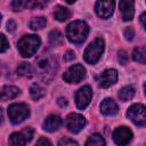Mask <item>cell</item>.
<instances>
[{
	"mask_svg": "<svg viewBox=\"0 0 146 146\" xmlns=\"http://www.w3.org/2000/svg\"><path fill=\"white\" fill-rule=\"evenodd\" d=\"M58 146H79L76 141H74L73 139H70V138H63L59 140L58 143Z\"/></svg>",
	"mask_w": 146,
	"mask_h": 146,
	"instance_id": "cell-27",
	"label": "cell"
},
{
	"mask_svg": "<svg viewBox=\"0 0 146 146\" xmlns=\"http://www.w3.org/2000/svg\"><path fill=\"white\" fill-rule=\"evenodd\" d=\"M117 80V72L113 68H108L105 70L98 79V83L102 88H108L111 86H113Z\"/></svg>",
	"mask_w": 146,
	"mask_h": 146,
	"instance_id": "cell-12",
	"label": "cell"
},
{
	"mask_svg": "<svg viewBox=\"0 0 146 146\" xmlns=\"http://www.w3.org/2000/svg\"><path fill=\"white\" fill-rule=\"evenodd\" d=\"M132 58L133 60L140 63V64H145L146 62V52L144 48H136L132 52Z\"/></svg>",
	"mask_w": 146,
	"mask_h": 146,
	"instance_id": "cell-24",
	"label": "cell"
},
{
	"mask_svg": "<svg viewBox=\"0 0 146 146\" xmlns=\"http://www.w3.org/2000/svg\"><path fill=\"white\" fill-rule=\"evenodd\" d=\"M84 76H86V68L80 64H75L64 73L63 79L68 83H78Z\"/></svg>",
	"mask_w": 146,
	"mask_h": 146,
	"instance_id": "cell-7",
	"label": "cell"
},
{
	"mask_svg": "<svg viewBox=\"0 0 146 146\" xmlns=\"http://www.w3.org/2000/svg\"><path fill=\"white\" fill-rule=\"evenodd\" d=\"M124 36H125V39H128V40H132L133 36H135V31H133V29H132V27H127V29L124 30Z\"/></svg>",
	"mask_w": 146,
	"mask_h": 146,
	"instance_id": "cell-31",
	"label": "cell"
},
{
	"mask_svg": "<svg viewBox=\"0 0 146 146\" xmlns=\"http://www.w3.org/2000/svg\"><path fill=\"white\" fill-rule=\"evenodd\" d=\"M119 60H120V63H121L122 65H125L127 62H128V56H127V54H125L123 50L119 51Z\"/></svg>",
	"mask_w": 146,
	"mask_h": 146,
	"instance_id": "cell-32",
	"label": "cell"
},
{
	"mask_svg": "<svg viewBox=\"0 0 146 146\" xmlns=\"http://www.w3.org/2000/svg\"><path fill=\"white\" fill-rule=\"evenodd\" d=\"M57 60L51 55H42L36 62V73L43 81H50L56 74Z\"/></svg>",
	"mask_w": 146,
	"mask_h": 146,
	"instance_id": "cell-1",
	"label": "cell"
},
{
	"mask_svg": "<svg viewBox=\"0 0 146 146\" xmlns=\"http://www.w3.org/2000/svg\"><path fill=\"white\" fill-rule=\"evenodd\" d=\"M8 115H9L10 121L14 124H18L23 122L25 119H27V116L30 115V110L27 105L24 103H15V104L9 105Z\"/></svg>",
	"mask_w": 146,
	"mask_h": 146,
	"instance_id": "cell-5",
	"label": "cell"
},
{
	"mask_svg": "<svg viewBox=\"0 0 146 146\" xmlns=\"http://www.w3.org/2000/svg\"><path fill=\"white\" fill-rule=\"evenodd\" d=\"M44 94H46L44 89H43L41 86L36 84V83L32 84V87L30 88V95H31L32 99H34V100H39V99H41V98L44 96Z\"/></svg>",
	"mask_w": 146,
	"mask_h": 146,
	"instance_id": "cell-19",
	"label": "cell"
},
{
	"mask_svg": "<svg viewBox=\"0 0 146 146\" xmlns=\"http://www.w3.org/2000/svg\"><path fill=\"white\" fill-rule=\"evenodd\" d=\"M127 116L138 127H144L146 124V111L145 106L141 104H135L128 108Z\"/></svg>",
	"mask_w": 146,
	"mask_h": 146,
	"instance_id": "cell-6",
	"label": "cell"
},
{
	"mask_svg": "<svg viewBox=\"0 0 146 146\" xmlns=\"http://www.w3.org/2000/svg\"><path fill=\"white\" fill-rule=\"evenodd\" d=\"M145 16H146L145 13H143L141 16H140V22H141V25H143V26H145Z\"/></svg>",
	"mask_w": 146,
	"mask_h": 146,
	"instance_id": "cell-36",
	"label": "cell"
},
{
	"mask_svg": "<svg viewBox=\"0 0 146 146\" xmlns=\"http://www.w3.org/2000/svg\"><path fill=\"white\" fill-rule=\"evenodd\" d=\"M2 92L6 98L11 99V98H15L17 95H19V89L15 86H5L2 89Z\"/></svg>",
	"mask_w": 146,
	"mask_h": 146,
	"instance_id": "cell-23",
	"label": "cell"
},
{
	"mask_svg": "<svg viewBox=\"0 0 146 146\" xmlns=\"http://www.w3.org/2000/svg\"><path fill=\"white\" fill-rule=\"evenodd\" d=\"M84 146H105V140L100 135L94 133L88 138Z\"/></svg>",
	"mask_w": 146,
	"mask_h": 146,
	"instance_id": "cell-20",
	"label": "cell"
},
{
	"mask_svg": "<svg viewBox=\"0 0 146 146\" xmlns=\"http://www.w3.org/2000/svg\"><path fill=\"white\" fill-rule=\"evenodd\" d=\"M17 73L22 76H26V78H30L33 75V70L31 67V65L29 63H21L17 67Z\"/></svg>",
	"mask_w": 146,
	"mask_h": 146,
	"instance_id": "cell-21",
	"label": "cell"
},
{
	"mask_svg": "<svg viewBox=\"0 0 146 146\" xmlns=\"http://www.w3.org/2000/svg\"><path fill=\"white\" fill-rule=\"evenodd\" d=\"M119 111L117 104L112 98H105L100 103V112L104 115H114Z\"/></svg>",
	"mask_w": 146,
	"mask_h": 146,
	"instance_id": "cell-15",
	"label": "cell"
},
{
	"mask_svg": "<svg viewBox=\"0 0 146 146\" xmlns=\"http://www.w3.org/2000/svg\"><path fill=\"white\" fill-rule=\"evenodd\" d=\"M22 135L25 137L26 140H31L32 137H33V130H32V128H30V127L25 128V129L22 131Z\"/></svg>",
	"mask_w": 146,
	"mask_h": 146,
	"instance_id": "cell-29",
	"label": "cell"
},
{
	"mask_svg": "<svg viewBox=\"0 0 146 146\" xmlns=\"http://www.w3.org/2000/svg\"><path fill=\"white\" fill-rule=\"evenodd\" d=\"M63 41V36L60 34L59 31L57 30H52L50 33H49V42L52 44V46H58Z\"/></svg>",
	"mask_w": 146,
	"mask_h": 146,
	"instance_id": "cell-25",
	"label": "cell"
},
{
	"mask_svg": "<svg viewBox=\"0 0 146 146\" xmlns=\"http://www.w3.org/2000/svg\"><path fill=\"white\" fill-rule=\"evenodd\" d=\"M0 98H1V94H0Z\"/></svg>",
	"mask_w": 146,
	"mask_h": 146,
	"instance_id": "cell-39",
	"label": "cell"
},
{
	"mask_svg": "<svg viewBox=\"0 0 146 146\" xmlns=\"http://www.w3.org/2000/svg\"><path fill=\"white\" fill-rule=\"evenodd\" d=\"M39 46H40V39L39 36L33 35V34L24 35L17 43L18 51L23 57L33 56L39 49Z\"/></svg>",
	"mask_w": 146,
	"mask_h": 146,
	"instance_id": "cell-3",
	"label": "cell"
},
{
	"mask_svg": "<svg viewBox=\"0 0 146 146\" xmlns=\"http://www.w3.org/2000/svg\"><path fill=\"white\" fill-rule=\"evenodd\" d=\"M89 33L88 25L82 21H74L66 27V36L73 43H82Z\"/></svg>",
	"mask_w": 146,
	"mask_h": 146,
	"instance_id": "cell-2",
	"label": "cell"
},
{
	"mask_svg": "<svg viewBox=\"0 0 146 146\" xmlns=\"http://www.w3.org/2000/svg\"><path fill=\"white\" fill-rule=\"evenodd\" d=\"M57 104H58L60 107H65V106H67V100H66L65 98H63V97H59V98L57 99Z\"/></svg>",
	"mask_w": 146,
	"mask_h": 146,
	"instance_id": "cell-35",
	"label": "cell"
},
{
	"mask_svg": "<svg viewBox=\"0 0 146 146\" xmlns=\"http://www.w3.org/2000/svg\"><path fill=\"white\" fill-rule=\"evenodd\" d=\"M11 7L14 8V10H22L24 8H26V1H22V0H16L11 2Z\"/></svg>",
	"mask_w": 146,
	"mask_h": 146,
	"instance_id": "cell-26",
	"label": "cell"
},
{
	"mask_svg": "<svg viewBox=\"0 0 146 146\" xmlns=\"http://www.w3.org/2000/svg\"><path fill=\"white\" fill-rule=\"evenodd\" d=\"M132 139V132L128 127H119L113 132V140L119 146H127Z\"/></svg>",
	"mask_w": 146,
	"mask_h": 146,
	"instance_id": "cell-9",
	"label": "cell"
},
{
	"mask_svg": "<svg viewBox=\"0 0 146 146\" xmlns=\"http://www.w3.org/2000/svg\"><path fill=\"white\" fill-rule=\"evenodd\" d=\"M15 29H16V23H15L14 21H9V22L7 23V30H8L9 32H14Z\"/></svg>",
	"mask_w": 146,
	"mask_h": 146,
	"instance_id": "cell-34",
	"label": "cell"
},
{
	"mask_svg": "<svg viewBox=\"0 0 146 146\" xmlns=\"http://www.w3.org/2000/svg\"><path fill=\"white\" fill-rule=\"evenodd\" d=\"M135 95V87L133 86H125L119 91V98L122 102L130 100Z\"/></svg>",
	"mask_w": 146,
	"mask_h": 146,
	"instance_id": "cell-17",
	"label": "cell"
},
{
	"mask_svg": "<svg viewBox=\"0 0 146 146\" xmlns=\"http://www.w3.org/2000/svg\"><path fill=\"white\" fill-rule=\"evenodd\" d=\"M54 17L59 22H65L70 17V10L64 6H56L54 10Z\"/></svg>",
	"mask_w": 146,
	"mask_h": 146,
	"instance_id": "cell-16",
	"label": "cell"
},
{
	"mask_svg": "<svg viewBox=\"0 0 146 146\" xmlns=\"http://www.w3.org/2000/svg\"><path fill=\"white\" fill-rule=\"evenodd\" d=\"M35 146H52V144L50 143L49 139H47V138H44V137H41V138L38 139Z\"/></svg>",
	"mask_w": 146,
	"mask_h": 146,
	"instance_id": "cell-30",
	"label": "cell"
},
{
	"mask_svg": "<svg viewBox=\"0 0 146 146\" xmlns=\"http://www.w3.org/2000/svg\"><path fill=\"white\" fill-rule=\"evenodd\" d=\"M25 144H26V139L22 135V132L21 133L14 132L10 135V137H9V145L10 146H25Z\"/></svg>",
	"mask_w": 146,
	"mask_h": 146,
	"instance_id": "cell-18",
	"label": "cell"
},
{
	"mask_svg": "<svg viewBox=\"0 0 146 146\" xmlns=\"http://www.w3.org/2000/svg\"><path fill=\"white\" fill-rule=\"evenodd\" d=\"M3 121V112H2V108H0V124L2 123Z\"/></svg>",
	"mask_w": 146,
	"mask_h": 146,
	"instance_id": "cell-37",
	"label": "cell"
},
{
	"mask_svg": "<svg viewBox=\"0 0 146 146\" xmlns=\"http://www.w3.org/2000/svg\"><path fill=\"white\" fill-rule=\"evenodd\" d=\"M0 22H1V14H0Z\"/></svg>",
	"mask_w": 146,
	"mask_h": 146,
	"instance_id": "cell-38",
	"label": "cell"
},
{
	"mask_svg": "<svg viewBox=\"0 0 146 146\" xmlns=\"http://www.w3.org/2000/svg\"><path fill=\"white\" fill-rule=\"evenodd\" d=\"M119 7H120L122 18L124 22L131 21L133 18V14H135V2L133 1H128V0L120 1Z\"/></svg>",
	"mask_w": 146,
	"mask_h": 146,
	"instance_id": "cell-13",
	"label": "cell"
},
{
	"mask_svg": "<svg viewBox=\"0 0 146 146\" xmlns=\"http://www.w3.org/2000/svg\"><path fill=\"white\" fill-rule=\"evenodd\" d=\"M104 47H105V43L102 38L95 39L84 50V54H83L84 60L89 64H95L96 62H98V59L100 58L104 51Z\"/></svg>",
	"mask_w": 146,
	"mask_h": 146,
	"instance_id": "cell-4",
	"label": "cell"
},
{
	"mask_svg": "<svg viewBox=\"0 0 146 146\" xmlns=\"http://www.w3.org/2000/svg\"><path fill=\"white\" fill-rule=\"evenodd\" d=\"M8 47H9V43H8L7 39H6V36L0 33V52L6 51L8 49Z\"/></svg>",
	"mask_w": 146,
	"mask_h": 146,
	"instance_id": "cell-28",
	"label": "cell"
},
{
	"mask_svg": "<svg viewBox=\"0 0 146 146\" xmlns=\"http://www.w3.org/2000/svg\"><path fill=\"white\" fill-rule=\"evenodd\" d=\"M91 97H92V90H91V88L89 86H83L75 94V103H76V106L80 110H84L89 105V103L91 100Z\"/></svg>",
	"mask_w": 146,
	"mask_h": 146,
	"instance_id": "cell-10",
	"label": "cell"
},
{
	"mask_svg": "<svg viewBox=\"0 0 146 146\" xmlns=\"http://www.w3.org/2000/svg\"><path fill=\"white\" fill-rule=\"evenodd\" d=\"M114 6H115V2L114 1H97L96 5H95V10L97 13V15L100 17V18H108L112 16L113 14V10H114Z\"/></svg>",
	"mask_w": 146,
	"mask_h": 146,
	"instance_id": "cell-11",
	"label": "cell"
},
{
	"mask_svg": "<svg viewBox=\"0 0 146 146\" xmlns=\"http://www.w3.org/2000/svg\"><path fill=\"white\" fill-rule=\"evenodd\" d=\"M46 18L44 17H34L31 22H30V27L33 30V31H38V30H41L46 26Z\"/></svg>",
	"mask_w": 146,
	"mask_h": 146,
	"instance_id": "cell-22",
	"label": "cell"
},
{
	"mask_svg": "<svg viewBox=\"0 0 146 146\" xmlns=\"http://www.w3.org/2000/svg\"><path fill=\"white\" fill-rule=\"evenodd\" d=\"M62 123H63V121L58 115L51 114V115L47 116L46 120L43 121V129L48 132H54L60 128Z\"/></svg>",
	"mask_w": 146,
	"mask_h": 146,
	"instance_id": "cell-14",
	"label": "cell"
},
{
	"mask_svg": "<svg viewBox=\"0 0 146 146\" xmlns=\"http://www.w3.org/2000/svg\"><path fill=\"white\" fill-rule=\"evenodd\" d=\"M84 125H86V119L81 114L71 113L66 119V127L73 133H78L79 131H81L84 128Z\"/></svg>",
	"mask_w": 146,
	"mask_h": 146,
	"instance_id": "cell-8",
	"label": "cell"
},
{
	"mask_svg": "<svg viewBox=\"0 0 146 146\" xmlns=\"http://www.w3.org/2000/svg\"><path fill=\"white\" fill-rule=\"evenodd\" d=\"M75 58V55H74V52L72 51V50H68V51H66V54L64 55V60L65 62H70V60H73Z\"/></svg>",
	"mask_w": 146,
	"mask_h": 146,
	"instance_id": "cell-33",
	"label": "cell"
}]
</instances>
